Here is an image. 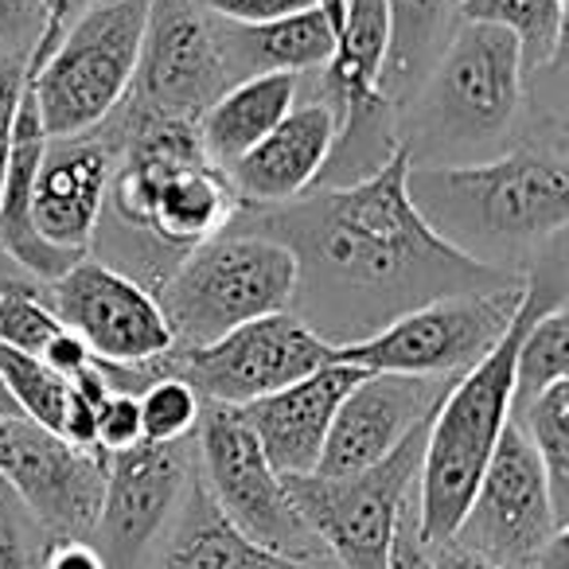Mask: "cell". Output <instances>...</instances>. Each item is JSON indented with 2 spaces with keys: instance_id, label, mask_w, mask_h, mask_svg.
Returning a JSON list of instances; mask_svg holds the SVG:
<instances>
[{
  "instance_id": "6da1fadb",
  "label": "cell",
  "mask_w": 569,
  "mask_h": 569,
  "mask_svg": "<svg viewBox=\"0 0 569 569\" xmlns=\"http://www.w3.org/2000/svg\"><path fill=\"white\" fill-rule=\"evenodd\" d=\"M410 152L395 157L371 176L340 188L305 191L301 199L234 211L230 230L266 234L297 258V301L305 325L332 348L367 340L402 312L437 297L499 289L503 269L480 266L437 238L406 191Z\"/></svg>"
},
{
  "instance_id": "7a4b0ae2",
  "label": "cell",
  "mask_w": 569,
  "mask_h": 569,
  "mask_svg": "<svg viewBox=\"0 0 569 569\" xmlns=\"http://www.w3.org/2000/svg\"><path fill=\"white\" fill-rule=\"evenodd\" d=\"M406 191L426 227L480 266L550 242L569 222L566 152L542 144L468 164H410Z\"/></svg>"
},
{
  "instance_id": "3957f363",
  "label": "cell",
  "mask_w": 569,
  "mask_h": 569,
  "mask_svg": "<svg viewBox=\"0 0 569 569\" xmlns=\"http://www.w3.org/2000/svg\"><path fill=\"white\" fill-rule=\"evenodd\" d=\"M118 168L110 180V203L126 227L149 234L176 261L199 242L227 230L238 203L230 176L207 160L196 137V121H168L129 110H113Z\"/></svg>"
},
{
  "instance_id": "277c9868",
  "label": "cell",
  "mask_w": 569,
  "mask_h": 569,
  "mask_svg": "<svg viewBox=\"0 0 569 569\" xmlns=\"http://www.w3.org/2000/svg\"><path fill=\"white\" fill-rule=\"evenodd\" d=\"M561 301L546 289V281L527 277L522 305L515 312L503 340L488 351L476 367L449 382V390L437 402L426 429V449H421L418 472V535L433 550L457 535L468 503L476 496L483 468L499 445V433L511 421L515 406V348L542 305Z\"/></svg>"
},
{
  "instance_id": "5b68a950",
  "label": "cell",
  "mask_w": 569,
  "mask_h": 569,
  "mask_svg": "<svg viewBox=\"0 0 569 569\" xmlns=\"http://www.w3.org/2000/svg\"><path fill=\"white\" fill-rule=\"evenodd\" d=\"M297 284V258L281 242L227 227L168 269L157 305L172 328V351H191L250 320L289 312Z\"/></svg>"
},
{
  "instance_id": "8992f818",
  "label": "cell",
  "mask_w": 569,
  "mask_h": 569,
  "mask_svg": "<svg viewBox=\"0 0 569 569\" xmlns=\"http://www.w3.org/2000/svg\"><path fill=\"white\" fill-rule=\"evenodd\" d=\"M152 0H94L67 24L28 90L48 141L102 129L133 87Z\"/></svg>"
},
{
  "instance_id": "52a82bcc",
  "label": "cell",
  "mask_w": 569,
  "mask_h": 569,
  "mask_svg": "<svg viewBox=\"0 0 569 569\" xmlns=\"http://www.w3.org/2000/svg\"><path fill=\"white\" fill-rule=\"evenodd\" d=\"M421 98L413 102V137L418 144L441 149H483L511 129L522 98V59L507 32L460 20L445 48L437 51Z\"/></svg>"
},
{
  "instance_id": "ba28073f",
  "label": "cell",
  "mask_w": 569,
  "mask_h": 569,
  "mask_svg": "<svg viewBox=\"0 0 569 569\" xmlns=\"http://www.w3.org/2000/svg\"><path fill=\"white\" fill-rule=\"evenodd\" d=\"M522 289L527 281L480 289V293L437 297L395 317L367 340L332 348V363L367 375L452 382L503 340L522 305Z\"/></svg>"
},
{
  "instance_id": "9c48e42d",
  "label": "cell",
  "mask_w": 569,
  "mask_h": 569,
  "mask_svg": "<svg viewBox=\"0 0 569 569\" xmlns=\"http://www.w3.org/2000/svg\"><path fill=\"white\" fill-rule=\"evenodd\" d=\"M429 418L390 457L363 472L284 476L297 515L340 569H387L398 519L418 496Z\"/></svg>"
},
{
  "instance_id": "30bf717a",
  "label": "cell",
  "mask_w": 569,
  "mask_h": 569,
  "mask_svg": "<svg viewBox=\"0 0 569 569\" xmlns=\"http://www.w3.org/2000/svg\"><path fill=\"white\" fill-rule=\"evenodd\" d=\"M191 441L199 452L196 476L203 491L250 542L293 561H328L325 546L297 515L284 476L273 472L242 410L203 402Z\"/></svg>"
},
{
  "instance_id": "8fae6325",
  "label": "cell",
  "mask_w": 569,
  "mask_h": 569,
  "mask_svg": "<svg viewBox=\"0 0 569 569\" xmlns=\"http://www.w3.org/2000/svg\"><path fill=\"white\" fill-rule=\"evenodd\" d=\"M561 535H569V527L553 515L542 465L519 426L507 421L449 542L499 569H535Z\"/></svg>"
},
{
  "instance_id": "7c38bea8",
  "label": "cell",
  "mask_w": 569,
  "mask_h": 569,
  "mask_svg": "<svg viewBox=\"0 0 569 569\" xmlns=\"http://www.w3.org/2000/svg\"><path fill=\"white\" fill-rule=\"evenodd\" d=\"M332 363V343L320 340L297 312L250 320L222 340L191 351H168V371L191 382L203 402L242 406L293 387L297 379Z\"/></svg>"
},
{
  "instance_id": "4fadbf2b",
  "label": "cell",
  "mask_w": 569,
  "mask_h": 569,
  "mask_svg": "<svg viewBox=\"0 0 569 569\" xmlns=\"http://www.w3.org/2000/svg\"><path fill=\"white\" fill-rule=\"evenodd\" d=\"M0 480L51 542H90L106 496V452L74 449L24 418L0 421Z\"/></svg>"
},
{
  "instance_id": "5bb4252c",
  "label": "cell",
  "mask_w": 569,
  "mask_h": 569,
  "mask_svg": "<svg viewBox=\"0 0 569 569\" xmlns=\"http://www.w3.org/2000/svg\"><path fill=\"white\" fill-rule=\"evenodd\" d=\"M230 79L219 28L199 0H152L141 59L126 106L149 118L196 121Z\"/></svg>"
},
{
  "instance_id": "9a60e30c",
  "label": "cell",
  "mask_w": 569,
  "mask_h": 569,
  "mask_svg": "<svg viewBox=\"0 0 569 569\" xmlns=\"http://www.w3.org/2000/svg\"><path fill=\"white\" fill-rule=\"evenodd\" d=\"M48 305L98 363L133 367L172 351V328L157 297L137 277L106 261L79 258L59 281L48 284Z\"/></svg>"
},
{
  "instance_id": "2e32d148",
  "label": "cell",
  "mask_w": 569,
  "mask_h": 569,
  "mask_svg": "<svg viewBox=\"0 0 569 569\" xmlns=\"http://www.w3.org/2000/svg\"><path fill=\"white\" fill-rule=\"evenodd\" d=\"M191 437L176 445L141 441L106 457V496L98 511V553L106 569H144L191 483Z\"/></svg>"
},
{
  "instance_id": "e0dca14e",
  "label": "cell",
  "mask_w": 569,
  "mask_h": 569,
  "mask_svg": "<svg viewBox=\"0 0 569 569\" xmlns=\"http://www.w3.org/2000/svg\"><path fill=\"white\" fill-rule=\"evenodd\" d=\"M445 390L449 382L437 379L363 375L336 410L317 476H351L379 465L437 410Z\"/></svg>"
},
{
  "instance_id": "ac0fdd59",
  "label": "cell",
  "mask_w": 569,
  "mask_h": 569,
  "mask_svg": "<svg viewBox=\"0 0 569 569\" xmlns=\"http://www.w3.org/2000/svg\"><path fill=\"white\" fill-rule=\"evenodd\" d=\"M118 168V137L94 133L48 141L32 188V222L48 246L87 253L102 230L106 196Z\"/></svg>"
},
{
  "instance_id": "d6986e66",
  "label": "cell",
  "mask_w": 569,
  "mask_h": 569,
  "mask_svg": "<svg viewBox=\"0 0 569 569\" xmlns=\"http://www.w3.org/2000/svg\"><path fill=\"white\" fill-rule=\"evenodd\" d=\"M367 371L343 363H328L320 371L297 379L293 387L277 390L269 398L242 406L246 426L253 429L261 452L277 476H312L325 452L328 429L340 410L343 395L363 379Z\"/></svg>"
},
{
  "instance_id": "ffe728a7",
  "label": "cell",
  "mask_w": 569,
  "mask_h": 569,
  "mask_svg": "<svg viewBox=\"0 0 569 569\" xmlns=\"http://www.w3.org/2000/svg\"><path fill=\"white\" fill-rule=\"evenodd\" d=\"M336 129H340V121L328 102L293 106L227 172L238 203L277 207L301 199L320 180L328 157H332Z\"/></svg>"
},
{
  "instance_id": "44dd1931",
  "label": "cell",
  "mask_w": 569,
  "mask_h": 569,
  "mask_svg": "<svg viewBox=\"0 0 569 569\" xmlns=\"http://www.w3.org/2000/svg\"><path fill=\"white\" fill-rule=\"evenodd\" d=\"M144 569H325V561H293L250 542L191 476L172 522Z\"/></svg>"
},
{
  "instance_id": "7402d4cb",
  "label": "cell",
  "mask_w": 569,
  "mask_h": 569,
  "mask_svg": "<svg viewBox=\"0 0 569 569\" xmlns=\"http://www.w3.org/2000/svg\"><path fill=\"white\" fill-rule=\"evenodd\" d=\"M301 74H253L227 87L196 118V137L207 160L222 172L238 164L284 113L297 106Z\"/></svg>"
},
{
  "instance_id": "603a6c76",
  "label": "cell",
  "mask_w": 569,
  "mask_h": 569,
  "mask_svg": "<svg viewBox=\"0 0 569 569\" xmlns=\"http://www.w3.org/2000/svg\"><path fill=\"white\" fill-rule=\"evenodd\" d=\"M219 43L234 82L253 79V74L325 71L336 56V36L317 9L273 20V24H250V28L222 24Z\"/></svg>"
},
{
  "instance_id": "cb8c5ba5",
  "label": "cell",
  "mask_w": 569,
  "mask_h": 569,
  "mask_svg": "<svg viewBox=\"0 0 569 569\" xmlns=\"http://www.w3.org/2000/svg\"><path fill=\"white\" fill-rule=\"evenodd\" d=\"M457 20L507 32L519 48L522 74H538L561 56L566 0H457Z\"/></svg>"
},
{
  "instance_id": "d4e9b609",
  "label": "cell",
  "mask_w": 569,
  "mask_h": 569,
  "mask_svg": "<svg viewBox=\"0 0 569 569\" xmlns=\"http://www.w3.org/2000/svg\"><path fill=\"white\" fill-rule=\"evenodd\" d=\"M457 12V0H387L390 56L382 71V94H406L413 79L433 67L445 48V24Z\"/></svg>"
},
{
  "instance_id": "484cf974",
  "label": "cell",
  "mask_w": 569,
  "mask_h": 569,
  "mask_svg": "<svg viewBox=\"0 0 569 569\" xmlns=\"http://www.w3.org/2000/svg\"><path fill=\"white\" fill-rule=\"evenodd\" d=\"M511 421L542 465L553 515L561 527H569V379L553 382L527 406L511 410Z\"/></svg>"
},
{
  "instance_id": "4316f807",
  "label": "cell",
  "mask_w": 569,
  "mask_h": 569,
  "mask_svg": "<svg viewBox=\"0 0 569 569\" xmlns=\"http://www.w3.org/2000/svg\"><path fill=\"white\" fill-rule=\"evenodd\" d=\"M569 379V312L561 301H550L527 320L515 348V406H527L553 382Z\"/></svg>"
},
{
  "instance_id": "83f0119b",
  "label": "cell",
  "mask_w": 569,
  "mask_h": 569,
  "mask_svg": "<svg viewBox=\"0 0 569 569\" xmlns=\"http://www.w3.org/2000/svg\"><path fill=\"white\" fill-rule=\"evenodd\" d=\"M0 379L9 387L20 418L48 429V433H59L67 398H71V382L63 375L51 371L43 359L24 356V351H12L0 343Z\"/></svg>"
},
{
  "instance_id": "f1b7e54d",
  "label": "cell",
  "mask_w": 569,
  "mask_h": 569,
  "mask_svg": "<svg viewBox=\"0 0 569 569\" xmlns=\"http://www.w3.org/2000/svg\"><path fill=\"white\" fill-rule=\"evenodd\" d=\"M137 410H141V437L152 445H176L188 441L199 426L203 413V398L183 382L180 375H160L137 395Z\"/></svg>"
},
{
  "instance_id": "f546056e",
  "label": "cell",
  "mask_w": 569,
  "mask_h": 569,
  "mask_svg": "<svg viewBox=\"0 0 569 569\" xmlns=\"http://www.w3.org/2000/svg\"><path fill=\"white\" fill-rule=\"evenodd\" d=\"M59 332H63V325H59V317L51 312L48 297L36 293L32 281L0 289V343H4V348L40 359V351L48 348Z\"/></svg>"
},
{
  "instance_id": "4dcf8cb0",
  "label": "cell",
  "mask_w": 569,
  "mask_h": 569,
  "mask_svg": "<svg viewBox=\"0 0 569 569\" xmlns=\"http://www.w3.org/2000/svg\"><path fill=\"white\" fill-rule=\"evenodd\" d=\"M51 538L0 480V569H43Z\"/></svg>"
},
{
  "instance_id": "1f68e13d",
  "label": "cell",
  "mask_w": 569,
  "mask_h": 569,
  "mask_svg": "<svg viewBox=\"0 0 569 569\" xmlns=\"http://www.w3.org/2000/svg\"><path fill=\"white\" fill-rule=\"evenodd\" d=\"M141 441L144 437H141V410H137V395L110 390V398L98 406V426H94L98 452L113 457V452H126Z\"/></svg>"
},
{
  "instance_id": "d6a6232c",
  "label": "cell",
  "mask_w": 569,
  "mask_h": 569,
  "mask_svg": "<svg viewBox=\"0 0 569 569\" xmlns=\"http://www.w3.org/2000/svg\"><path fill=\"white\" fill-rule=\"evenodd\" d=\"M199 9L214 17L219 24H273V20L297 17V12L312 9V0H199Z\"/></svg>"
},
{
  "instance_id": "836d02e7",
  "label": "cell",
  "mask_w": 569,
  "mask_h": 569,
  "mask_svg": "<svg viewBox=\"0 0 569 569\" xmlns=\"http://www.w3.org/2000/svg\"><path fill=\"white\" fill-rule=\"evenodd\" d=\"M24 90H28V59L24 56L0 59V188H4V172H9L12 129H17Z\"/></svg>"
},
{
  "instance_id": "e575fe53",
  "label": "cell",
  "mask_w": 569,
  "mask_h": 569,
  "mask_svg": "<svg viewBox=\"0 0 569 569\" xmlns=\"http://www.w3.org/2000/svg\"><path fill=\"white\" fill-rule=\"evenodd\" d=\"M43 32L40 0H0V48H36Z\"/></svg>"
},
{
  "instance_id": "d590c367",
  "label": "cell",
  "mask_w": 569,
  "mask_h": 569,
  "mask_svg": "<svg viewBox=\"0 0 569 569\" xmlns=\"http://www.w3.org/2000/svg\"><path fill=\"white\" fill-rule=\"evenodd\" d=\"M418 499V496H413ZM387 569H433V558H429V546L421 542L418 535V503H410L398 519L395 530V546H390Z\"/></svg>"
},
{
  "instance_id": "8d00e7d4",
  "label": "cell",
  "mask_w": 569,
  "mask_h": 569,
  "mask_svg": "<svg viewBox=\"0 0 569 569\" xmlns=\"http://www.w3.org/2000/svg\"><path fill=\"white\" fill-rule=\"evenodd\" d=\"M40 4H43V32H40V40H36V48L28 51V74L48 59V51L56 48V40L67 32V24H71L87 4H94V0H40Z\"/></svg>"
},
{
  "instance_id": "74e56055",
  "label": "cell",
  "mask_w": 569,
  "mask_h": 569,
  "mask_svg": "<svg viewBox=\"0 0 569 569\" xmlns=\"http://www.w3.org/2000/svg\"><path fill=\"white\" fill-rule=\"evenodd\" d=\"M40 359H43V363H48L56 375H63V379H71V375H79L82 367L94 363V356L87 351V343H82L79 336L67 332V328L56 336V340L48 343V348L40 351Z\"/></svg>"
},
{
  "instance_id": "f35d334b",
  "label": "cell",
  "mask_w": 569,
  "mask_h": 569,
  "mask_svg": "<svg viewBox=\"0 0 569 569\" xmlns=\"http://www.w3.org/2000/svg\"><path fill=\"white\" fill-rule=\"evenodd\" d=\"M43 569H106L94 542H51Z\"/></svg>"
},
{
  "instance_id": "ab89813d",
  "label": "cell",
  "mask_w": 569,
  "mask_h": 569,
  "mask_svg": "<svg viewBox=\"0 0 569 569\" xmlns=\"http://www.w3.org/2000/svg\"><path fill=\"white\" fill-rule=\"evenodd\" d=\"M429 558H433V569H499V566H491V561L476 558V553L460 550V546H452V542L433 546Z\"/></svg>"
},
{
  "instance_id": "60d3db41",
  "label": "cell",
  "mask_w": 569,
  "mask_h": 569,
  "mask_svg": "<svg viewBox=\"0 0 569 569\" xmlns=\"http://www.w3.org/2000/svg\"><path fill=\"white\" fill-rule=\"evenodd\" d=\"M343 4H348V0H312V9H317L320 17L328 20V28H332V36L340 32V20H343Z\"/></svg>"
},
{
  "instance_id": "b9f144b4",
  "label": "cell",
  "mask_w": 569,
  "mask_h": 569,
  "mask_svg": "<svg viewBox=\"0 0 569 569\" xmlns=\"http://www.w3.org/2000/svg\"><path fill=\"white\" fill-rule=\"evenodd\" d=\"M24 277H20V269L9 261V253L0 250V289H9V284H20Z\"/></svg>"
},
{
  "instance_id": "7bdbcfd3",
  "label": "cell",
  "mask_w": 569,
  "mask_h": 569,
  "mask_svg": "<svg viewBox=\"0 0 569 569\" xmlns=\"http://www.w3.org/2000/svg\"><path fill=\"white\" fill-rule=\"evenodd\" d=\"M9 418H20V410H17V402H12L4 379H0V421H9Z\"/></svg>"
}]
</instances>
